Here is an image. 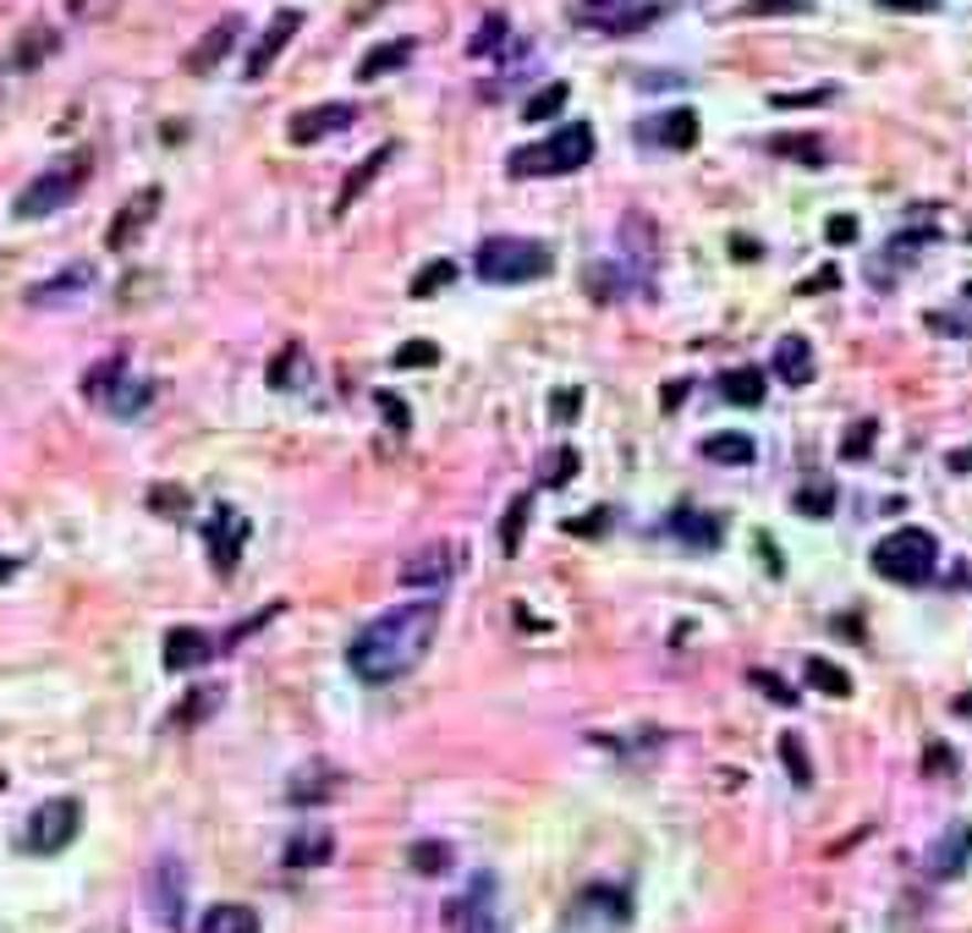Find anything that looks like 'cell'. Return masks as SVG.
Segmentation results:
<instances>
[{"label": "cell", "instance_id": "e0dca14e", "mask_svg": "<svg viewBox=\"0 0 972 933\" xmlns=\"http://www.w3.org/2000/svg\"><path fill=\"white\" fill-rule=\"evenodd\" d=\"M160 659H165V670H170V675L198 670V664H209V659H215V637H209V631H198V626H176V631H165Z\"/></svg>", "mask_w": 972, "mask_h": 933}, {"label": "cell", "instance_id": "2e32d148", "mask_svg": "<svg viewBox=\"0 0 972 933\" xmlns=\"http://www.w3.org/2000/svg\"><path fill=\"white\" fill-rule=\"evenodd\" d=\"M659 17V6L648 0H583V22L605 28V33H633V28H648Z\"/></svg>", "mask_w": 972, "mask_h": 933}, {"label": "cell", "instance_id": "ac0fdd59", "mask_svg": "<svg viewBox=\"0 0 972 933\" xmlns=\"http://www.w3.org/2000/svg\"><path fill=\"white\" fill-rule=\"evenodd\" d=\"M972 862V824H951L934 846H929V879H957V873H968Z\"/></svg>", "mask_w": 972, "mask_h": 933}, {"label": "cell", "instance_id": "7a4b0ae2", "mask_svg": "<svg viewBox=\"0 0 972 933\" xmlns=\"http://www.w3.org/2000/svg\"><path fill=\"white\" fill-rule=\"evenodd\" d=\"M88 176H94V155H88V149L55 159L50 170H39V176H33V181L11 198V214H17V220H44V214L66 209V203L88 187Z\"/></svg>", "mask_w": 972, "mask_h": 933}, {"label": "cell", "instance_id": "bcb514c9", "mask_svg": "<svg viewBox=\"0 0 972 933\" xmlns=\"http://www.w3.org/2000/svg\"><path fill=\"white\" fill-rule=\"evenodd\" d=\"M923 775H934V779L957 775V753H951L945 742H929V747H923Z\"/></svg>", "mask_w": 972, "mask_h": 933}, {"label": "cell", "instance_id": "6da1fadb", "mask_svg": "<svg viewBox=\"0 0 972 933\" xmlns=\"http://www.w3.org/2000/svg\"><path fill=\"white\" fill-rule=\"evenodd\" d=\"M435 637H440V605L435 599L396 605V610L374 616L346 642V670L363 686H390V681H401L407 670L424 664V653L435 648Z\"/></svg>", "mask_w": 972, "mask_h": 933}, {"label": "cell", "instance_id": "91938a15", "mask_svg": "<svg viewBox=\"0 0 972 933\" xmlns=\"http://www.w3.org/2000/svg\"><path fill=\"white\" fill-rule=\"evenodd\" d=\"M484 933H505V929H500V923H489V929H484Z\"/></svg>", "mask_w": 972, "mask_h": 933}, {"label": "cell", "instance_id": "4dcf8cb0", "mask_svg": "<svg viewBox=\"0 0 972 933\" xmlns=\"http://www.w3.org/2000/svg\"><path fill=\"white\" fill-rule=\"evenodd\" d=\"M309 379V352L297 346V340H286L281 352H275V363H270V385L275 390H292V385H303Z\"/></svg>", "mask_w": 972, "mask_h": 933}, {"label": "cell", "instance_id": "5bb4252c", "mask_svg": "<svg viewBox=\"0 0 972 933\" xmlns=\"http://www.w3.org/2000/svg\"><path fill=\"white\" fill-rule=\"evenodd\" d=\"M237 39H242V17H220V22H215V28H209V33H203V39L181 55V66H187L192 77H209V72H215V66L237 50Z\"/></svg>", "mask_w": 972, "mask_h": 933}, {"label": "cell", "instance_id": "3957f363", "mask_svg": "<svg viewBox=\"0 0 972 933\" xmlns=\"http://www.w3.org/2000/svg\"><path fill=\"white\" fill-rule=\"evenodd\" d=\"M588 159H594V127H588V122H566L561 133L539 138L533 149H516V155L505 159V170H511L516 181H527V176H572V170H583Z\"/></svg>", "mask_w": 972, "mask_h": 933}, {"label": "cell", "instance_id": "8fae6325", "mask_svg": "<svg viewBox=\"0 0 972 933\" xmlns=\"http://www.w3.org/2000/svg\"><path fill=\"white\" fill-rule=\"evenodd\" d=\"M297 28H303V11H292V6H286V11H275V17H270V28L259 33V44L248 50V66H242V77H248V83H259V77H264V72H270V66L286 55V44L297 39Z\"/></svg>", "mask_w": 972, "mask_h": 933}, {"label": "cell", "instance_id": "f907efd6", "mask_svg": "<svg viewBox=\"0 0 972 933\" xmlns=\"http://www.w3.org/2000/svg\"><path fill=\"white\" fill-rule=\"evenodd\" d=\"M550 407H555V423H572V418L583 412V390H555Z\"/></svg>", "mask_w": 972, "mask_h": 933}, {"label": "cell", "instance_id": "9a60e30c", "mask_svg": "<svg viewBox=\"0 0 972 933\" xmlns=\"http://www.w3.org/2000/svg\"><path fill=\"white\" fill-rule=\"evenodd\" d=\"M494 879L489 873H479L473 884H468V895H457L451 906H446V929L451 933H484L489 923H494Z\"/></svg>", "mask_w": 972, "mask_h": 933}, {"label": "cell", "instance_id": "681fc988", "mask_svg": "<svg viewBox=\"0 0 972 933\" xmlns=\"http://www.w3.org/2000/svg\"><path fill=\"white\" fill-rule=\"evenodd\" d=\"M824 99H835V88H808V94H775L770 105H775V111H808V105H824Z\"/></svg>", "mask_w": 972, "mask_h": 933}, {"label": "cell", "instance_id": "5b68a950", "mask_svg": "<svg viewBox=\"0 0 972 933\" xmlns=\"http://www.w3.org/2000/svg\"><path fill=\"white\" fill-rule=\"evenodd\" d=\"M934 566H940V544H934L929 527H896V533H885V538L874 544V572H879L885 583H896V588L929 583Z\"/></svg>", "mask_w": 972, "mask_h": 933}, {"label": "cell", "instance_id": "ab89813d", "mask_svg": "<svg viewBox=\"0 0 972 933\" xmlns=\"http://www.w3.org/2000/svg\"><path fill=\"white\" fill-rule=\"evenodd\" d=\"M792 505H797L803 516H829V511H835V489H829V483H803Z\"/></svg>", "mask_w": 972, "mask_h": 933}, {"label": "cell", "instance_id": "db71d44e", "mask_svg": "<svg viewBox=\"0 0 972 933\" xmlns=\"http://www.w3.org/2000/svg\"><path fill=\"white\" fill-rule=\"evenodd\" d=\"M829 242H835V248H840V242H857V220H851V214H835V220H829Z\"/></svg>", "mask_w": 972, "mask_h": 933}, {"label": "cell", "instance_id": "f546056e", "mask_svg": "<svg viewBox=\"0 0 972 933\" xmlns=\"http://www.w3.org/2000/svg\"><path fill=\"white\" fill-rule=\"evenodd\" d=\"M770 155L781 159H803V165H829V149H824V138H808V133H781V138H770Z\"/></svg>", "mask_w": 972, "mask_h": 933}, {"label": "cell", "instance_id": "7bdbcfd3", "mask_svg": "<svg viewBox=\"0 0 972 933\" xmlns=\"http://www.w3.org/2000/svg\"><path fill=\"white\" fill-rule=\"evenodd\" d=\"M505 44V17L494 11V17H484V28L473 33V44H468V55H494Z\"/></svg>", "mask_w": 972, "mask_h": 933}, {"label": "cell", "instance_id": "ba28073f", "mask_svg": "<svg viewBox=\"0 0 972 933\" xmlns=\"http://www.w3.org/2000/svg\"><path fill=\"white\" fill-rule=\"evenodd\" d=\"M462 572V549L457 544H418L407 560H401V588H446L451 577Z\"/></svg>", "mask_w": 972, "mask_h": 933}, {"label": "cell", "instance_id": "ee69618b", "mask_svg": "<svg viewBox=\"0 0 972 933\" xmlns=\"http://www.w3.org/2000/svg\"><path fill=\"white\" fill-rule=\"evenodd\" d=\"M149 505H155L160 516H187V489H176V483H155V489H149Z\"/></svg>", "mask_w": 972, "mask_h": 933}, {"label": "cell", "instance_id": "4316f807", "mask_svg": "<svg viewBox=\"0 0 972 933\" xmlns=\"http://www.w3.org/2000/svg\"><path fill=\"white\" fill-rule=\"evenodd\" d=\"M220 703H226V686H198V692H187V698L170 709V725H176V731H187V725H203V720H209Z\"/></svg>", "mask_w": 972, "mask_h": 933}, {"label": "cell", "instance_id": "8992f818", "mask_svg": "<svg viewBox=\"0 0 972 933\" xmlns=\"http://www.w3.org/2000/svg\"><path fill=\"white\" fill-rule=\"evenodd\" d=\"M83 396L94 401V407H105L111 418H144L149 412V401H155V385L149 379H138V374H127V357H105V363H94L88 374H83Z\"/></svg>", "mask_w": 972, "mask_h": 933}, {"label": "cell", "instance_id": "7dc6e473", "mask_svg": "<svg viewBox=\"0 0 972 933\" xmlns=\"http://www.w3.org/2000/svg\"><path fill=\"white\" fill-rule=\"evenodd\" d=\"M813 0H742V17H786V11H808Z\"/></svg>", "mask_w": 972, "mask_h": 933}, {"label": "cell", "instance_id": "83f0119b", "mask_svg": "<svg viewBox=\"0 0 972 933\" xmlns=\"http://www.w3.org/2000/svg\"><path fill=\"white\" fill-rule=\"evenodd\" d=\"M703 457H709V462H720V466H748L753 457H759V445H753L748 434L725 429V434H709V440H703Z\"/></svg>", "mask_w": 972, "mask_h": 933}, {"label": "cell", "instance_id": "cb8c5ba5", "mask_svg": "<svg viewBox=\"0 0 972 933\" xmlns=\"http://www.w3.org/2000/svg\"><path fill=\"white\" fill-rule=\"evenodd\" d=\"M775 374H781L786 385H813L808 335H781V340H775Z\"/></svg>", "mask_w": 972, "mask_h": 933}, {"label": "cell", "instance_id": "1f68e13d", "mask_svg": "<svg viewBox=\"0 0 972 933\" xmlns=\"http://www.w3.org/2000/svg\"><path fill=\"white\" fill-rule=\"evenodd\" d=\"M654 138H659L665 149H692V144H698V116H692V111H670V116L654 122Z\"/></svg>", "mask_w": 972, "mask_h": 933}, {"label": "cell", "instance_id": "74e56055", "mask_svg": "<svg viewBox=\"0 0 972 933\" xmlns=\"http://www.w3.org/2000/svg\"><path fill=\"white\" fill-rule=\"evenodd\" d=\"M874 440H879V418H857V423L840 434V457H846V462H863V457L874 451Z\"/></svg>", "mask_w": 972, "mask_h": 933}, {"label": "cell", "instance_id": "f6af8a7d", "mask_svg": "<svg viewBox=\"0 0 972 933\" xmlns=\"http://www.w3.org/2000/svg\"><path fill=\"white\" fill-rule=\"evenodd\" d=\"M572 472H577V451H566V445H561V451H550V462H544V472H539V483H550V489H555V483H566Z\"/></svg>", "mask_w": 972, "mask_h": 933}, {"label": "cell", "instance_id": "11a10c76", "mask_svg": "<svg viewBox=\"0 0 972 933\" xmlns=\"http://www.w3.org/2000/svg\"><path fill=\"white\" fill-rule=\"evenodd\" d=\"M374 401H379V407H385V418H390V423H396V429H407V401H396V396H385V390H379V396H374Z\"/></svg>", "mask_w": 972, "mask_h": 933}, {"label": "cell", "instance_id": "c3c4849f", "mask_svg": "<svg viewBox=\"0 0 972 933\" xmlns=\"http://www.w3.org/2000/svg\"><path fill=\"white\" fill-rule=\"evenodd\" d=\"M753 686H759L764 698H775V703H786V709L797 703V692H792V686H786V681H781L775 670H753Z\"/></svg>", "mask_w": 972, "mask_h": 933}, {"label": "cell", "instance_id": "d6986e66", "mask_svg": "<svg viewBox=\"0 0 972 933\" xmlns=\"http://www.w3.org/2000/svg\"><path fill=\"white\" fill-rule=\"evenodd\" d=\"M88 286H94V264H66V270H55L44 286H33V292H28V303H33V308H55V303L83 297Z\"/></svg>", "mask_w": 972, "mask_h": 933}, {"label": "cell", "instance_id": "816d5d0a", "mask_svg": "<svg viewBox=\"0 0 972 933\" xmlns=\"http://www.w3.org/2000/svg\"><path fill=\"white\" fill-rule=\"evenodd\" d=\"M122 0H72V17L77 22H100V17H111Z\"/></svg>", "mask_w": 972, "mask_h": 933}, {"label": "cell", "instance_id": "f5cc1de1", "mask_svg": "<svg viewBox=\"0 0 972 933\" xmlns=\"http://www.w3.org/2000/svg\"><path fill=\"white\" fill-rule=\"evenodd\" d=\"M605 522H610V511H594V516H583V522L572 516V522H566V533H577V538H594V533H605Z\"/></svg>", "mask_w": 972, "mask_h": 933}, {"label": "cell", "instance_id": "680465c9", "mask_svg": "<svg viewBox=\"0 0 972 933\" xmlns=\"http://www.w3.org/2000/svg\"><path fill=\"white\" fill-rule=\"evenodd\" d=\"M11 577H17V560H6V555H0V583H11Z\"/></svg>", "mask_w": 972, "mask_h": 933}, {"label": "cell", "instance_id": "60d3db41", "mask_svg": "<svg viewBox=\"0 0 972 933\" xmlns=\"http://www.w3.org/2000/svg\"><path fill=\"white\" fill-rule=\"evenodd\" d=\"M781 758H786V775L797 779V785H813V764H808V747H803V742H797V736H792V731H786V736H781Z\"/></svg>", "mask_w": 972, "mask_h": 933}, {"label": "cell", "instance_id": "277c9868", "mask_svg": "<svg viewBox=\"0 0 972 933\" xmlns=\"http://www.w3.org/2000/svg\"><path fill=\"white\" fill-rule=\"evenodd\" d=\"M473 270L489 286H527V281H544L555 270V253L544 242H527V237H489L473 253Z\"/></svg>", "mask_w": 972, "mask_h": 933}, {"label": "cell", "instance_id": "8d00e7d4", "mask_svg": "<svg viewBox=\"0 0 972 933\" xmlns=\"http://www.w3.org/2000/svg\"><path fill=\"white\" fill-rule=\"evenodd\" d=\"M407 868L424 873V879H435V873L451 868V846H446V840H418V846L407 851Z\"/></svg>", "mask_w": 972, "mask_h": 933}, {"label": "cell", "instance_id": "603a6c76", "mask_svg": "<svg viewBox=\"0 0 972 933\" xmlns=\"http://www.w3.org/2000/svg\"><path fill=\"white\" fill-rule=\"evenodd\" d=\"M341 790V775L330 769V764H309V769H297L292 785H286V801L292 807H314V801H330Z\"/></svg>", "mask_w": 972, "mask_h": 933}, {"label": "cell", "instance_id": "6f0895ef", "mask_svg": "<svg viewBox=\"0 0 972 933\" xmlns=\"http://www.w3.org/2000/svg\"><path fill=\"white\" fill-rule=\"evenodd\" d=\"M835 281H840V275H835V270H818V275H813L808 286H803V292H829V286H835Z\"/></svg>", "mask_w": 972, "mask_h": 933}, {"label": "cell", "instance_id": "ffe728a7", "mask_svg": "<svg viewBox=\"0 0 972 933\" xmlns=\"http://www.w3.org/2000/svg\"><path fill=\"white\" fill-rule=\"evenodd\" d=\"M670 533H676L687 549H714V544H720V533H725V522H720V516H709V511L676 505V511H670Z\"/></svg>", "mask_w": 972, "mask_h": 933}, {"label": "cell", "instance_id": "d6a6232c", "mask_svg": "<svg viewBox=\"0 0 972 933\" xmlns=\"http://www.w3.org/2000/svg\"><path fill=\"white\" fill-rule=\"evenodd\" d=\"M527 516H533V494H516V500L505 505V516H500V549H505V555L522 549V538H527Z\"/></svg>", "mask_w": 972, "mask_h": 933}, {"label": "cell", "instance_id": "94428289", "mask_svg": "<svg viewBox=\"0 0 972 933\" xmlns=\"http://www.w3.org/2000/svg\"><path fill=\"white\" fill-rule=\"evenodd\" d=\"M0 790H6V769H0Z\"/></svg>", "mask_w": 972, "mask_h": 933}, {"label": "cell", "instance_id": "9c48e42d", "mask_svg": "<svg viewBox=\"0 0 972 933\" xmlns=\"http://www.w3.org/2000/svg\"><path fill=\"white\" fill-rule=\"evenodd\" d=\"M160 203H165V192L160 187H138L122 209H116V220H111V231H105V248L111 253H127L149 226H155V214H160Z\"/></svg>", "mask_w": 972, "mask_h": 933}, {"label": "cell", "instance_id": "30bf717a", "mask_svg": "<svg viewBox=\"0 0 972 933\" xmlns=\"http://www.w3.org/2000/svg\"><path fill=\"white\" fill-rule=\"evenodd\" d=\"M352 122H357V105H346V99H330V105H314V111H297V116L286 122V138H292L297 149H309V144H324V138L346 133Z\"/></svg>", "mask_w": 972, "mask_h": 933}, {"label": "cell", "instance_id": "b9f144b4", "mask_svg": "<svg viewBox=\"0 0 972 933\" xmlns=\"http://www.w3.org/2000/svg\"><path fill=\"white\" fill-rule=\"evenodd\" d=\"M440 363V346L435 340H407L396 346V368H435Z\"/></svg>", "mask_w": 972, "mask_h": 933}, {"label": "cell", "instance_id": "e575fe53", "mask_svg": "<svg viewBox=\"0 0 972 933\" xmlns=\"http://www.w3.org/2000/svg\"><path fill=\"white\" fill-rule=\"evenodd\" d=\"M55 44H61V39H55L50 28H28V33L17 39V50H11V66L28 72V66H39L44 55H55Z\"/></svg>", "mask_w": 972, "mask_h": 933}, {"label": "cell", "instance_id": "7402d4cb", "mask_svg": "<svg viewBox=\"0 0 972 933\" xmlns=\"http://www.w3.org/2000/svg\"><path fill=\"white\" fill-rule=\"evenodd\" d=\"M396 149H401V144H379L374 155H368V159H363V165H357V170H352V176H346V181H341V198H335V214H346V209H352V203H357V198H363V192H368V187L379 181V170H385V165L396 159Z\"/></svg>", "mask_w": 972, "mask_h": 933}, {"label": "cell", "instance_id": "44dd1931", "mask_svg": "<svg viewBox=\"0 0 972 933\" xmlns=\"http://www.w3.org/2000/svg\"><path fill=\"white\" fill-rule=\"evenodd\" d=\"M412 39H385V44H374L363 61H357V83H379V77H390V72H401L407 61H412Z\"/></svg>", "mask_w": 972, "mask_h": 933}, {"label": "cell", "instance_id": "7c38bea8", "mask_svg": "<svg viewBox=\"0 0 972 933\" xmlns=\"http://www.w3.org/2000/svg\"><path fill=\"white\" fill-rule=\"evenodd\" d=\"M149 906L165 929H181V912H187V868L176 857H160L155 873H149Z\"/></svg>", "mask_w": 972, "mask_h": 933}, {"label": "cell", "instance_id": "f1b7e54d", "mask_svg": "<svg viewBox=\"0 0 972 933\" xmlns=\"http://www.w3.org/2000/svg\"><path fill=\"white\" fill-rule=\"evenodd\" d=\"M330 857H335V835H324V829L292 835V846H286V868H324Z\"/></svg>", "mask_w": 972, "mask_h": 933}, {"label": "cell", "instance_id": "484cf974", "mask_svg": "<svg viewBox=\"0 0 972 933\" xmlns=\"http://www.w3.org/2000/svg\"><path fill=\"white\" fill-rule=\"evenodd\" d=\"M198 933H259V912L237 906V901H220L198 918Z\"/></svg>", "mask_w": 972, "mask_h": 933}, {"label": "cell", "instance_id": "52a82bcc", "mask_svg": "<svg viewBox=\"0 0 972 933\" xmlns=\"http://www.w3.org/2000/svg\"><path fill=\"white\" fill-rule=\"evenodd\" d=\"M77 829H83V801L77 796H50V801L33 807L22 846L39 851V857H55V851H66L77 840Z\"/></svg>", "mask_w": 972, "mask_h": 933}, {"label": "cell", "instance_id": "836d02e7", "mask_svg": "<svg viewBox=\"0 0 972 933\" xmlns=\"http://www.w3.org/2000/svg\"><path fill=\"white\" fill-rule=\"evenodd\" d=\"M803 675H808V686H813V692H824V698H851V675H846L840 664L818 659V653H813L808 664H803Z\"/></svg>", "mask_w": 972, "mask_h": 933}, {"label": "cell", "instance_id": "d590c367", "mask_svg": "<svg viewBox=\"0 0 972 933\" xmlns=\"http://www.w3.org/2000/svg\"><path fill=\"white\" fill-rule=\"evenodd\" d=\"M566 99H572V88H566V83H544V88L522 105V122H555V116L566 111Z\"/></svg>", "mask_w": 972, "mask_h": 933}, {"label": "cell", "instance_id": "f35d334b", "mask_svg": "<svg viewBox=\"0 0 972 933\" xmlns=\"http://www.w3.org/2000/svg\"><path fill=\"white\" fill-rule=\"evenodd\" d=\"M457 281V264L451 259H435V264H424L418 270V281H412V297H435L440 286H451Z\"/></svg>", "mask_w": 972, "mask_h": 933}, {"label": "cell", "instance_id": "9f6ffc18", "mask_svg": "<svg viewBox=\"0 0 972 933\" xmlns=\"http://www.w3.org/2000/svg\"><path fill=\"white\" fill-rule=\"evenodd\" d=\"M885 11H907V17H918V11H940V0H879Z\"/></svg>", "mask_w": 972, "mask_h": 933}, {"label": "cell", "instance_id": "d4e9b609", "mask_svg": "<svg viewBox=\"0 0 972 933\" xmlns=\"http://www.w3.org/2000/svg\"><path fill=\"white\" fill-rule=\"evenodd\" d=\"M764 390H770L764 368H725V374H720V396H725L731 407H759Z\"/></svg>", "mask_w": 972, "mask_h": 933}, {"label": "cell", "instance_id": "4fadbf2b", "mask_svg": "<svg viewBox=\"0 0 972 933\" xmlns=\"http://www.w3.org/2000/svg\"><path fill=\"white\" fill-rule=\"evenodd\" d=\"M203 544H209L215 572H231V566L242 560V544H248V516L231 511V505H220V511L209 516V527H203Z\"/></svg>", "mask_w": 972, "mask_h": 933}]
</instances>
